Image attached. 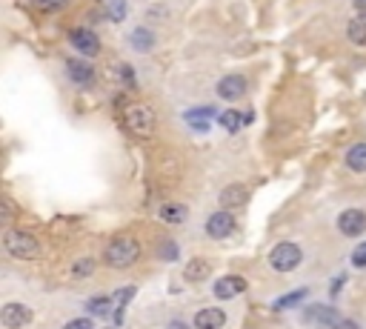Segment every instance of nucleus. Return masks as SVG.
Instances as JSON below:
<instances>
[{
	"label": "nucleus",
	"instance_id": "11",
	"mask_svg": "<svg viewBox=\"0 0 366 329\" xmlns=\"http://www.w3.org/2000/svg\"><path fill=\"white\" fill-rule=\"evenodd\" d=\"M0 321L9 329H20V326L32 323V310L23 307V303H6V307L0 310Z\"/></svg>",
	"mask_w": 366,
	"mask_h": 329
},
{
	"label": "nucleus",
	"instance_id": "3",
	"mask_svg": "<svg viewBox=\"0 0 366 329\" xmlns=\"http://www.w3.org/2000/svg\"><path fill=\"white\" fill-rule=\"evenodd\" d=\"M124 124L135 135H152L155 132V112L146 103H132L124 112Z\"/></svg>",
	"mask_w": 366,
	"mask_h": 329
},
{
	"label": "nucleus",
	"instance_id": "22",
	"mask_svg": "<svg viewBox=\"0 0 366 329\" xmlns=\"http://www.w3.org/2000/svg\"><path fill=\"white\" fill-rule=\"evenodd\" d=\"M86 310H89V315H112L115 312V298H106V295L92 298V301H86Z\"/></svg>",
	"mask_w": 366,
	"mask_h": 329
},
{
	"label": "nucleus",
	"instance_id": "8",
	"mask_svg": "<svg viewBox=\"0 0 366 329\" xmlns=\"http://www.w3.org/2000/svg\"><path fill=\"white\" fill-rule=\"evenodd\" d=\"M247 89H249V83L243 75H226V78H221V83H217V95L232 103V101H240L247 95Z\"/></svg>",
	"mask_w": 366,
	"mask_h": 329
},
{
	"label": "nucleus",
	"instance_id": "34",
	"mask_svg": "<svg viewBox=\"0 0 366 329\" xmlns=\"http://www.w3.org/2000/svg\"><path fill=\"white\" fill-rule=\"evenodd\" d=\"M169 329H186V323H181V321H172V326Z\"/></svg>",
	"mask_w": 366,
	"mask_h": 329
},
{
	"label": "nucleus",
	"instance_id": "10",
	"mask_svg": "<svg viewBox=\"0 0 366 329\" xmlns=\"http://www.w3.org/2000/svg\"><path fill=\"white\" fill-rule=\"evenodd\" d=\"M215 298L221 301H229V298H238L240 292H247V280H243L240 275H224L215 280Z\"/></svg>",
	"mask_w": 366,
	"mask_h": 329
},
{
	"label": "nucleus",
	"instance_id": "31",
	"mask_svg": "<svg viewBox=\"0 0 366 329\" xmlns=\"http://www.w3.org/2000/svg\"><path fill=\"white\" fill-rule=\"evenodd\" d=\"M63 329H94V326H92V318H75V321H69Z\"/></svg>",
	"mask_w": 366,
	"mask_h": 329
},
{
	"label": "nucleus",
	"instance_id": "14",
	"mask_svg": "<svg viewBox=\"0 0 366 329\" xmlns=\"http://www.w3.org/2000/svg\"><path fill=\"white\" fill-rule=\"evenodd\" d=\"M249 201V189L243 183H229L226 189L221 192V206L224 209H238V206H243Z\"/></svg>",
	"mask_w": 366,
	"mask_h": 329
},
{
	"label": "nucleus",
	"instance_id": "30",
	"mask_svg": "<svg viewBox=\"0 0 366 329\" xmlns=\"http://www.w3.org/2000/svg\"><path fill=\"white\" fill-rule=\"evenodd\" d=\"M352 264H355L358 269H366V244L355 246V252H352Z\"/></svg>",
	"mask_w": 366,
	"mask_h": 329
},
{
	"label": "nucleus",
	"instance_id": "21",
	"mask_svg": "<svg viewBox=\"0 0 366 329\" xmlns=\"http://www.w3.org/2000/svg\"><path fill=\"white\" fill-rule=\"evenodd\" d=\"M132 49H138V52H152L155 49V35L149 29H135L132 32Z\"/></svg>",
	"mask_w": 366,
	"mask_h": 329
},
{
	"label": "nucleus",
	"instance_id": "13",
	"mask_svg": "<svg viewBox=\"0 0 366 329\" xmlns=\"http://www.w3.org/2000/svg\"><path fill=\"white\" fill-rule=\"evenodd\" d=\"M215 117H217L215 106H194V109H189V112L183 115V121H186L194 132H209V126H212Z\"/></svg>",
	"mask_w": 366,
	"mask_h": 329
},
{
	"label": "nucleus",
	"instance_id": "6",
	"mask_svg": "<svg viewBox=\"0 0 366 329\" xmlns=\"http://www.w3.org/2000/svg\"><path fill=\"white\" fill-rule=\"evenodd\" d=\"M69 43L75 46L81 55H86V58H94L97 52H101V40H97V35L92 29H83V26L69 32Z\"/></svg>",
	"mask_w": 366,
	"mask_h": 329
},
{
	"label": "nucleus",
	"instance_id": "20",
	"mask_svg": "<svg viewBox=\"0 0 366 329\" xmlns=\"http://www.w3.org/2000/svg\"><path fill=\"white\" fill-rule=\"evenodd\" d=\"M347 167L352 172H366V144H355L347 152Z\"/></svg>",
	"mask_w": 366,
	"mask_h": 329
},
{
	"label": "nucleus",
	"instance_id": "4",
	"mask_svg": "<svg viewBox=\"0 0 366 329\" xmlns=\"http://www.w3.org/2000/svg\"><path fill=\"white\" fill-rule=\"evenodd\" d=\"M301 258H303V252H301L298 244L283 241V244H278V246L269 252V264H272V269H278V272H292V269H298Z\"/></svg>",
	"mask_w": 366,
	"mask_h": 329
},
{
	"label": "nucleus",
	"instance_id": "33",
	"mask_svg": "<svg viewBox=\"0 0 366 329\" xmlns=\"http://www.w3.org/2000/svg\"><path fill=\"white\" fill-rule=\"evenodd\" d=\"M355 9H360V12H366V0H355Z\"/></svg>",
	"mask_w": 366,
	"mask_h": 329
},
{
	"label": "nucleus",
	"instance_id": "5",
	"mask_svg": "<svg viewBox=\"0 0 366 329\" xmlns=\"http://www.w3.org/2000/svg\"><path fill=\"white\" fill-rule=\"evenodd\" d=\"M338 229L347 235V238H358L366 232V212L363 209H344L338 215Z\"/></svg>",
	"mask_w": 366,
	"mask_h": 329
},
{
	"label": "nucleus",
	"instance_id": "27",
	"mask_svg": "<svg viewBox=\"0 0 366 329\" xmlns=\"http://www.w3.org/2000/svg\"><path fill=\"white\" fill-rule=\"evenodd\" d=\"M158 258H163V261H175V258H178V246L172 241H163L158 246Z\"/></svg>",
	"mask_w": 366,
	"mask_h": 329
},
{
	"label": "nucleus",
	"instance_id": "32",
	"mask_svg": "<svg viewBox=\"0 0 366 329\" xmlns=\"http://www.w3.org/2000/svg\"><path fill=\"white\" fill-rule=\"evenodd\" d=\"M340 329H360L355 321H340Z\"/></svg>",
	"mask_w": 366,
	"mask_h": 329
},
{
	"label": "nucleus",
	"instance_id": "9",
	"mask_svg": "<svg viewBox=\"0 0 366 329\" xmlns=\"http://www.w3.org/2000/svg\"><path fill=\"white\" fill-rule=\"evenodd\" d=\"M303 318L306 323L318 326V329H340V315L332 307H309Z\"/></svg>",
	"mask_w": 366,
	"mask_h": 329
},
{
	"label": "nucleus",
	"instance_id": "19",
	"mask_svg": "<svg viewBox=\"0 0 366 329\" xmlns=\"http://www.w3.org/2000/svg\"><path fill=\"white\" fill-rule=\"evenodd\" d=\"M158 215H160L163 223H183L189 212H186V206H183V203H166V206H160V212H158Z\"/></svg>",
	"mask_w": 366,
	"mask_h": 329
},
{
	"label": "nucleus",
	"instance_id": "23",
	"mask_svg": "<svg viewBox=\"0 0 366 329\" xmlns=\"http://www.w3.org/2000/svg\"><path fill=\"white\" fill-rule=\"evenodd\" d=\"M306 295H309V289H295V292H292V295H286V298H278V301H275V312H281V310H289V307H295V303H301Z\"/></svg>",
	"mask_w": 366,
	"mask_h": 329
},
{
	"label": "nucleus",
	"instance_id": "15",
	"mask_svg": "<svg viewBox=\"0 0 366 329\" xmlns=\"http://www.w3.org/2000/svg\"><path fill=\"white\" fill-rule=\"evenodd\" d=\"M224 323H226L224 310H215V307H206L194 315V329H221Z\"/></svg>",
	"mask_w": 366,
	"mask_h": 329
},
{
	"label": "nucleus",
	"instance_id": "12",
	"mask_svg": "<svg viewBox=\"0 0 366 329\" xmlns=\"http://www.w3.org/2000/svg\"><path fill=\"white\" fill-rule=\"evenodd\" d=\"M66 72H69L72 81H75L78 86H83V89H89L94 83V69H92V63H86L81 58H69L66 60Z\"/></svg>",
	"mask_w": 366,
	"mask_h": 329
},
{
	"label": "nucleus",
	"instance_id": "17",
	"mask_svg": "<svg viewBox=\"0 0 366 329\" xmlns=\"http://www.w3.org/2000/svg\"><path fill=\"white\" fill-rule=\"evenodd\" d=\"M347 35L355 46H366V12H360L358 17L349 20V26H347Z\"/></svg>",
	"mask_w": 366,
	"mask_h": 329
},
{
	"label": "nucleus",
	"instance_id": "7",
	"mask_svg": "<svg viewBox=\"0 0 366 329\" xmlns=\"http://www.w3.org/2000/svg\"><path fill=\"white\" fill-rule=\"evenodd\" d=\"M232 229H235V218H232L229 209H221V212L209 215V221H206V232H209V238H215V241L229 238Z\"/></svg>",
	"mask_w": 366,
	"mask_h": 329
},
{
	"label": "nucleus",
	"instance_id": "28",
	"mask_svg": "<svg viewBox=\"0 0 366 329\" xmlns=\"http://www.w3.org/2000/svg\"><path fill=\"white\" fill-rule=\"evenodd\" d=\"M66 3H69V0H35V6L43 9V12H58V9H63Z\"/></svg>",
	"mask_w": 366,
	"mask_h": 329
},
{
	"label": "nucleus",
	"instance_id": "24",
	"mask_svg": "<svg viewBox=\"0 0 366 329\" xmlns=\"http://www.w3.org/2000/svg\"><path fill=\"white\" fill-rule=\"evenodd\" d=\"M94 272V258H81V261H75V267H72V278H89Z\"/></svg>",
	"mask_w": 366,
	"mask_h": 329
},
{
	"label": "nucleus",
	"instance_id": "1",
	"mask_svg": "<svg viewBox=\"0 0 366 329\" xmlns=\"http://www.w3.org/2000/svg\"><path fill=\"white\" fill-rule=\"evenodd\" d=\"M3 246L12 258H17V261H32V258L40 255V244L35 235L29 232H20V229H12L6 232V238H3Z\"/></svg>",
	"mask_w": 366,
	"mask_h": 329
},
{
	"label": "nucleus",
	"instance_id": "16",
	"mask_svg": "<svg viewBox=\"0 0 366 329\" xmlns=\"http://www.w3.org/2000/svg\"><path fill=\"white\" fill-rule=\"evenodd\" d=\"M209 264L203 261V258H192V261L183 267V278L186 280H192V284H201V280H206L209 278Z\"/></svg>",
	"mask_w": 366,
	"mask_h": 329
},
{
	"label": "nucleus",
	"instance_id": "29",
	"mask_svg": "<svg viewBox=\"0 0 366 329\" xmlns=\"http://www.w3.org/2000/svg\"><path fill=\"white\" fill-rule=\"evenodd\" d=\"M117 75H120V81H124L126 89H135V86H138V83H135V75H132V69H129L126 63H120V66H117Z\"/></svg>",
	"mask_w": 366,
	"mask_h": 329
},
{
	"label": "nucleus",
	"instance_id": "18",
	"mask_svg": "<svg viewBox=\"0 0 366 329\" xmlns=\"http://www.w3.org/2000/svg\"><path fill=\"white\" fill-rule=\"evenodd\" d=\"M217 124H221L229 135H235V132H240L243 126H247V124H243V115L238 109H224L221 115H217Z\"/></svg>",
	"mask_w": 366,
	"mask_h": 329
},
{
	"label": "nucleus",
	"instance_id": "25",
	"mask_svg": "<svg viewBox=\"0 0 366 329\" xmlns=\"http://www.w3.org/2000/svg\"><path fill=\"white\" fill-rule=\"evenodd\" d=\"M106 15H109V20H115V23L126 20V3H124V0H109Z\"/></svg>",
	"mask_w": 366,
	"mask_h": 329
},
{
	"label": "nucleus",
	"instance_id": "2",
	"mask_svg": "<svg viewBox=\"0 0 366 329\" xmlns=\"http://www.w3.org/2000/svg\"><path fill=\"white\" fill-rule=\"evenodd\" d=\"M106 264L109 267H132L138 258H140V244L132 238H115L106 246Z\"/></svg>",
	"mask_w": 366,
	"mask_h": 329
},
{
	"label": "nucleus",
	"instance_id": "26",
	"mask_svg": "<svg viewBox=\"0 0 366 329\" xmlns=\"http://www.w3.org/2000/svg\"><path fill=\"white\" fill-rule=\"evenodd\" d=\"M132 295H135V289H132V287H126V289H120V292L115 295V312H112V315H120V310H124L126 303L132 301Z\"/></svg>",
	"mask_w": 366,
	"mask_h": 329
}]
</instances>
